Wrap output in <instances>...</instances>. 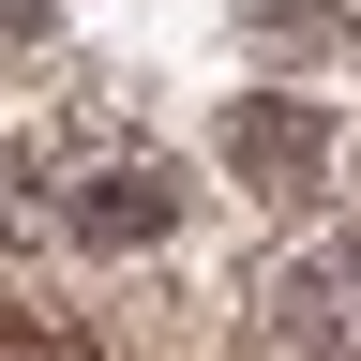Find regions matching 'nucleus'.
Returning <instances> with one entry per match:
<instances>
[{
  "label": "nucleus",
  "instance_id": "nucleus-4",
  "mask_svg": "<svg viewBox=\"0 0 361 361\" xmlns=\"http://www.w3.org/2000/svg\"><path fill=\"white\" fill-rule=\"evenodd\" d=\"M286 151H316V121H286V106H241V166H286Z\"/></svg>",
  "mask_w": 361,
  "mask_h": 361
},
{
  "label": "nucleus",
  "instance_id": "nucleus-2",
  "mask_svg": "<svg viewBox=\"0 0 361 361\" xmlns=\"http://www.w3.org/2000/svg\"><path fill=\"white\" fill-rule=\"evenodd\" d=\"M166 211H180L166 166H90V180H61V196H45V226H75V241H151Z\"/></svg>",
  "mask_w": 361,
  "mask_h": 361
},
{
  "label": "nucleus",
  "instance_id": "nucleus-3",
  "mask_svg": "<svg viewBox=\"0 0 361 361\" xmlns=\"http://www.w3.org/2000/svg\"><path fill=\"white\" fill-rule=\"evenodd\" d=\"M0 361H90V331H61V316H0Z\"/></svg>",
  "mask_w": 361,
  "mask_h": 361
},
{
  "label": "nucleus",
  "instance_id": "nucleus-1",
  "mask_svg": "<svg viewBox=\"0 0 361 361\" xmlns=\"http://www.w3.org/2000/svg\"><path fill=\"white\" fill-rule=\"evenodd\" d=\"M256 346L271 361H361V226L316 241V256H286L256 286Z\"/></svg>",
  "mask_w": 361,
  "mask_h": 361
}]
</instances>
